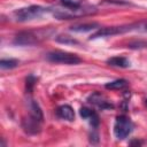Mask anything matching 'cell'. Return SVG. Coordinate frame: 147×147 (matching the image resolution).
Masks as SVG:
<instances>
[{"label": "cell", "instance_id": "1", "mask_svg": "<svg viewBox=\"0 0 147 147\" xmlns=\"http://www.w3.org/2000/svg\"><path fill=\"white\" fill-rule=\"evenodd\" d=\"M53 16L57 20H74L96 13V8L93 6H78V7H55L51 9Z\"/></svg>", "mask_w": 147, "mask_h": 147}, {"label": "cell", "instance_id": "2", "mask_svg": "<svg viewBox=\"0 0 147 147\" xmlns=\"http://www.w3.org/2000/svg\"><path fill=\"white\" fill-rule=\"evenodd\" d=\"M47 11H51V8H45L41 6H29L15 10L13 15L14 18L18 22H28L42 16Z\"/></svg>", "mask_w": 147, "mask_h": 147}, {"label": "cell", "instance_id": "3", "mask_svg": "<svg viewBox=\"0 0 147 147\" xmlns=\"http://www.w3.org/2000/svg\"><path fill=\"white\" fill-rule=\"evenodd\" d=\"M132 131H133V123L129 117L124 115L116 117V121L114 124V134L117 139L119 140L125 139L131 134Z\"/></svg>", "mask_w": 147, "mask_h": 147}, {"label": "cell", "instance_id": "4", "mask_svg": "<svg viewBox=\"0 0 147 147\" xmlns=\"http://www.w3.org/2000/svg\"><path fill=\"white\" fill-rule=\"evenodd\" d=\"M46 57L51 62L62 63V64H78L82 61L78 55L72 54V53H68V52H63V51L49 52V53H47Z\"/></svg>", "mask_w": 147, "mask_h": 147}, {"label": "cell", "instance_id": "5", "mask_svg": "<svg viewBox=\"0 0 147 147\" xmlns=\"http://www.w3.org/2000/svg\"><path fill=\"white\" fill-rule=\"evenodd\" d=\"M127 32V25H119V26H107V28H100L95 32H93L90 37V39H98V38H105V37H111L121 33Z\"/></svg>", "mask_w": 147, "mask_h": 147}, {"label": "cell", "instance_id": "6", "mask_svg": "<svg viewBox=\"0 0 147 147\" xmlns=\"http://www.w3.org/2000/svg\"><path fill=\"white\" fill-rule=\"evenodd\" d=\"M87 101H88V103H91V105H93V106H95L100 109H103V110L114 108V105L103 94H101L99 92H94V93L90 94L87 96Z\"/></svg>", "mask_w": 147, "mask_h": 147}, {"label": "cell", "instance_id": "7", "mask_svg": "<svg viewBox=\"0 0 147 147\" xmlns=\"http://www.w3.org/2000/svg\"><path fill=\"white\" fill-rule=\"evenodd\" d=\"M14 42L22 46H32L38 42V37L31 31H22L15 36Z\"/></svg>", "mask_w": 147, "mask_h": 147}, {"label": "cell", "instance_id": "8", "mask_svg": "<svg viewBox=\"0 0 147 147\" xmlns=\"http://www.w3.org/2000/svg\"><path fill=\"white\" fill-rule=\"evenodd\" d=\"M79 115L83 119H85L86 122H88V124L92 126V127H98L99 124H100V118L98 116V114L90 109V108H86V107H82L79 109Z\"/></svg>", "mask_w": 147, "mask_h": 147}, {"label": "cell", "instance_id": "9", "mask_svg": "<svg viewBox=\"0 0 147 147\" xmlns=\"http://www.w3.org/2000/svg\"><path fill=\"white\" fill-rule=\"evenodd\" d=\"M39 123H40L39 121H37L36 118L30 116L29 118H24L23 119L22 125H23V129H24L25 132H28L30 134H36V133H38L40 131Z\"/></svg>", "mask_w": 147, "mask_h": 147}, {"label": "cell", "instance_id": "10", "mask_svg": "<svg viewBox=\"0 0 147 147\" xmlns=\"http://www.w3.org/2000/svg\"><path fill=\"white\" fill-rule=\"evenodd\" d=\"M56 115L65 121L72 122L75 119V111L69 105H62L56 109Z\"/></svg>", "mask_w": 147, "mask_h": 147}, {"label": "cell", "instance_id": "11", "mask_svg": "<svg viewBox=\"0 0 147 147\" xmlns=\"http://www.w3.org/2000/svg\"><path fill=\"white\" fill-rule=\"evenodd\" d=\"M100 29V25L95 22L92 23H80V24H75L70 26V31L72 32H88V31H93Z\"/></svg>", "mask_w": 147, "mask_h": 147}, {"label": "cell", "instance_id": "12", "mask_svg": "<svg viewBox=\"0 0 147 147\" xmlns=\"http://www.w3.org/2000/svg\"><path fill=\"white\" fill-rule=\"evenodd\" d=\"M107 63L111 67H117V68H129L131 65V62L129 59L124 56H114L107 60Z\"/></svg>", "mask_w": 147, "mask_h": 147}, {"label": "cell", "instance_id": "13", "mask_svg": "<svg viewBox=\"0 0 147 147\" xmlns=\"http://www.w3.org/2000/svg\"><path fill=\"white\" fill-rule=\"evenodd\" d=\"M29 113H30V116L36 118L37 121L41 122L44 119V115H42V111L39 107V105L34 101V100H29Z\"/></svg>", "mask_w": 147, "mask_h": 147}, {"label": "cell", "instance_id": "14", "mask_svg": "<svg viewBox=\"0 0 147 147\" xmlns=\"http://www.w3.org/2000/svg\"><path fill=\"white\" fill-rule=\"evenodd\" d=\"M129 31L147 33V21H140V22H136L132 24H127V32Z\"/></svg>", "mask_w": 147, "mask_h": 147}, {"label": "cell", "instance_id": "15", "mask_svg": "<svg viewBox=\"0 0 147 147\" xmlns=\"http://www.w3.org/2000/svg\"><path fill=\"white\" fill-rule=\"evenodd\" d=\"M126 86H127V80H125V79H116V80L109 82L105 85V87L107 90H123Z\"/></svg>", "mask_w": 147, "mask_h": 147}, {"label": "cell", "instance_id": "16", "mask_svg": "<svg viewBox=\"0 0 147 147\" xmlns=\"http://www.w3.org/2000/svg\"><path fill=\"white\" fill-rule=\"evenodd\" d=\"M18 65V61L15 59H2L0 61V68L2 70L6 69H14Z\"/></svg>", "mask_w": 147, "mask_h": 147}, {"label": "cell", "instance_id": "17", "mask_svg": "<svg viewBox=\"0 0 147 147\" xmlns=\"http://www.w3.org/2000/svg\"><path fill=\"white\" fill-rule=\"evenodd\" d=\"M55 40L57 42H61V44H64V45H76L78 44V41L72 38V37H69V36H65V34H61V36H57L55 38Z\"/></svg>", "mask_w": 147, "mask_h": 147}, {"label": "cell", "instance_id": "18", "mask_svg": "<svg viewBox=\"0 0 147 147\" xmlns=\"http://www.w3.org/2000/svg\"><path fill=\"white\" fill-rule=\"evenodd\" d=\"M60 1L62 6H65V7H78L83 5L84 0H60Z\"/></svg>", "mask_w": 147, "mask_h": 147}, {"label": "cell", "instance_id": "19", "mask_svg": "<svg viewBox=\"0 0 147 147\" xmlns=\"http://www.w3.org/2000/svg\"><path fill=\"white\" fill-rule=\"evenodd\" d=\"M133 144H137V145H141V142H140V141H137V140H136V141H131V142H130V145H133Z\"/></svg>", "mask_w": 147, "mask_h": 147}, {"label": "cell", "instance_id": "20", "mask_svg": "<svg viewBox=\"0 0 147 147\" xmlns=\"http://www.w3.org/2000/svg\"><path fill=\"white\" fill-rule=\"evenodd\" d=\"M145 103H146V106H147V99H146V100H145Z\"/></svg>", "mask_w": 147, "mask_h": 147}]
</instances>
